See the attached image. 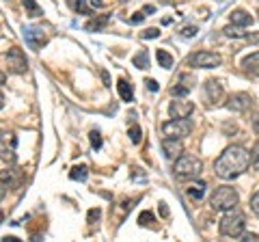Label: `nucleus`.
Masks as SVG:
<instances>
[{"label": "nucleus", "instance_id": "27", "mask_svg": "<svg viewBox=\"0 0 259 242\" xmlns=\"http://www.w3.org/2000/svg\"><path fill=\"white\" fill-rule=\"evenodd\" d=\"M130 139H132L134 145H139V143H141V128L136 126V124L130 126Z\"/></svg>", "mask_w": 259, "mask_h": 242}, {"label": "nucleus", "instance_id": "4", "mask_svg": "<svg viewBox=\"0 0 259 242\" xmlns=\"http://www.w3.org/2000/svg\"><path fill=\"white\" fill-rule=\"evenodd\" d=\"M238 201H240V195L233 186H218L212 192V197H209V206L216 212H227V210L236 208Z\"/></svg>", "mask_w": 259, "mask_h": 242}, {"label": "nucleus", "instance_id": "20", "mask_svg": "<svg viewBox=\"0 0 259 242\" xmlns=\"http://www.w3.org/2000/svg\"><path fill=\"white\" fill-rule=\"evenodd\" d=\"M186 195H188L192 201H201L205 195V182H199V184H194V186L186 188Z\"/></svg>", "mask_w": 259, "mask_h": 242}, {"label": "nucleus", "instance_id": "11", "mask_svg": "<svg viewBox=\"0 0 259 242\" xmlns=\"http://www.w3.org/2000/svg\"><path fill=\"white\" fill-rule=\"evenodd\" d=\"M162 154H164V158L168 160H177L182 154H184V143L182 139H166L162 141Z\"/></svg>", "mask_w": 259, "mask_h": 242}, {"label": "nucleus", "instance_id": "12", "mask_svg": "<svg viewBox=\"0 0 259 242\" xmlns=\"http://www.w3.org/2000/svg\"><path fill=\"white\" fill-rule=\"evenodd\" d=\"M250 104H253V98L248 93H233L229 102H227V108L233 112H244L250 108Z\"/></svg>", "mask_w": 259, "mask_h": 242}, {"label": "nucleus", "instance_id": "37", "mask_svg": "<svg viewBox=\"0 0 259 242\" xmlns=\"http://www.w3.org/2000/svg\"><path fill=\"white\" fill-rule=\"evenodd\" d=\"M145 85L149 87V91H158V89H160V85L156 83V80H147V83H145Z\"/></svg>", "mask_w": 259, "mask_h": 242}, {"label": "nucleus", "instance_id": "24", "mask_svg": "<svg viewBox=\"0 0 259 242\" xmlns=\"http://www.w3.org/2000/svg\"><path fill=\"white\" fill-rule=\"evenodd\" d=\"M132 63H134V65L139 67V69H147V67H149V56H147V52H139V54H136L134 59H132Z\"/></svg>", "mask_w": 259, "mask_h": 242}, {"label": "nucleus", "instance_id": "45", "mask_svg": "<svg viewBox=\"0 0 259 242\" xmlns=\"http://www.w3.org/2000/svg\"><path fill=\"white\" fill-rule=\"evenodd\" d=\"M257 15H259V11H257Z\"/></svg>", "mask_w": 259, "mask_h": 242}, {"label": "nucleus", "instance_id": "30", "mask_svg": "<svg viewBox=\"0 0 259 242\" xmlns=\"http://www.w3.org/2000/svg\"><path fill=\"white\" fill-rule=\"evenodd\" d=\"M250 210H253L255 216H259V190L255 192L253 197H250Z\"/></svg>", "mask_w": 259, "mask_h": 242}, {"label": "nucleus", "instance_id": "42", "mask_svg": "<svg viewBox=\"0 0 259 242\" xmlns=\"http://www.w3.org/2000/svg\"><path fill=\"white\" fill-rule=\"evenodd\" d=\"M5 80H7V76L3 74V71H0V87H3V85H5Z\"/></svg>", "mask_w": 259, "mask_h": 242}, {"label": "nucleus", "instance_id": "9", "mask_svg": "<svg viewBox=\"0 0 259 242\" xmlns=\"http://www.w3.org/2000/svg\"><path fill=\"white\" fill-rule=\"evenodd\" d=\"M192 110H194V104L190 100L177 98L171 102V106H168V115H171V119H186L192 115Z\"/></svg>", "mask_w": 259, "mask_h": 242}, {"label": "nucleus", "instance_id": "39", "mask_svg": "<svg viewBox=\"0 0 259 242\" xmlns=\"http://www.w3.org/2000/svg\"><path fill=\"white\" fill-rule=\"evenodd\" d=\"M160 214H162V216H166V214H168V208H166V204H160Z\"/></svg>", "mask_w": 259, "mask_h": 242}, {"label": "nucleus", "instance_id": "31", "mask_svg": "<svg viewBox=\"0 0 259 242\" xmlns=\"http://www.w3.org/2000/svg\"><path fill=\"white\" fill-rule=\"evenodd\" d=\"M89 136H91V145H93V147H95V149H100V147H102V136H100V132H95V130H93Z\"/></svg>", "mask_w": 259, "mask_h": 242}, {"label": "nucleus", "instance_id": "36", "mask_svg": "<svg viewBox=\"0 0 259 242\" xmlns=\"http://www.w3.org/2000/svg\"><path fill=\"white\" fill-rule=\"evenodd\" d=\"M242 240H246V242H250V240H259V236H257V233H242V236H240Z\"/></svg>", "mask_w": 259, "mask_h": 242}, {"label": "nucleus", "instance_id": "28", "mask_svg": "<svg viewBox=\"0 0 259 242\" xmlns=\"http://www.w3.org/2000/svg\"><path fill=\"white\" fill-rule=\"evenodd\" d=\"M223 33H225L227 37H246V35L240 30V26H233V24H231V26H227Z\"/></svg>", "mask_w": 259, "mask_h": 242}, {"label": "nucleus", "instance_id": "17", "mask_svg": "<svg viewBox=\"0 0 259 242\" xmlns=\"http://www.w3.org/2000/svg\"><path fill=\"white\" fill-rule=\"evenodd\" d=\"M117 89H119V95H121V100H123V102H132V100H134V91H132V85H127V80L119 78V83H117Z\"/></svg>", "mask_w": 259, "mask_h": 242}, {"label": "nucleus", "instance_id": "5", "mask_svg": "<svg viewBox=\"0 0 259 242\" xmlns=\"http://www.w3.org/2000/svg\"><path fill=\"white\" fill-rule=\"evenodd\" d=\"M223 63L221 54L216 52H207V50H201V52H194L188 56V65L190 67H201V69H212L218 67Z\"/></svg>", "mask_w": 259, "mask_h": 242}, {"label": "nucleus", "instance_id": "34", "mask_svg": "<svg viewBox=\"0 0 259 242\" xmlns=\"http://www.w3.org/2000/svg\"><path fill=\"white\" fill-rule=\"evenodd\" d=\"M110 3V0H89V5L93 7V9H97V7H106Z\"/></svg>", "mask_w": 259, "mask_h": 242}, {"label": "nucleus", "instance_id": "18", "mask_svg": "<svg viewBox=\"0 0 259 242\" xmlns=\"http://www.w3.org/2000/svg\"><path fill=\"white\" fill-rule=\"evenodd\" d=\"M0 184L15 186L18 184V169H5V171H0Z\"/></svg>", "mask_w": 259, "mask_h": 242}, {"label": "nucleus", "instance_id": "32", "mask_svg": "<svg viewBox=\"0 0 259 242\" xmlns=\"http://www.w3.org/2000/svg\"><path fill=\"white\" fill-rule=\"evenodd\" d=\"M160 37V30L158 28H147L143 33V39H158Z\"/></svg>", "mask_w": 259, "mask_h": 242}, {"label": "nucleus", "instance_id": "25", "mask_svg": "<svg viewBox=\"0 0 259 242\" xmlns=\"http://www.w3.org/2000/svg\"><path fill=\"white\" fill-rule=\"evenodd\" d=\"M69 5L74 7L78 13H82V15H89V13H91V9H89V5H87V0H69Z\"/></svg>", "mask_w": 259, "mask_h": 242}, {"label": "nucleus", "instance_id": "1", "mask_svg": "<svg viewBox=\"0 0 259 242\" xmlns=\"http://www.w3.org/2000/svg\"><path fill=\"white\" fill-rule=\"evenodd\" d=\"M250 165V154L242 147V145H231L227 147L214 163V173L223 180H233V177L242 175Z\"/></svg>", "mask_w": 259, "mask_h": 242}, {"label": "nucleus", "instance_id": "23", "mask_svg": "<svg viewBox=\"0 0 259 242\" xmlns=\"http://www.w3.org/2000/svg\"><path fill=\"white\" fill-rule=\"evenodd\" d=\"M87 175H89V169H87L84 165L74 167V169H71V173H69L71 180H78V182H84V180H87Z\"/></svg>", "mask_w": 259, "mask_h": 242}, {"label": "nucleus", "instance_id": "10", "mask_svg": "<svg viewBox=\"0 0 259 242\" xmlns=\"http://www.w3.org/2000/svg\"><path fill=\"white\" fill-rule=\"evenodd\" d=\"M24 37H26V44L32 48V50H39V48H44V44L48 42L46 37V30L41 26H30L24 30Z\"/></svg>", "mask_w": 259, "mask_h": 242}, {"label": "nucleus", "instance_id": "44", "mask_svg": "<svg viewBox=\"0 0 259 242\" xmlns=\"http://www.w3.org/2000/svg\"><path fill=\"white\" fill-rule=\"evenodd\" d=\"M3 219H5V214H3V212H0V223H3Z\"/></svg>", "mask_w": 259, "mask_h": 242}, {"label": "nucleus", "instance_id": "29", "mask_svg": "<svg viewBox=\"0 0 259 242\" xmlns=\"http://www.w3.org/2000/svg\"><path fill=\"white\" fill-rule=\"evenodd\" d=\"M250 165H253V169H257V171H259V141L255 143L253 151H250Z\"/></svg>", "mask_w": 259, "mask_h": 242}, {"label": "nucleus", "instance_id": "41", "mask_svg": "<svg viewBox=\"0 0 259 242\" xmlns=\"http://www.w3.org/2000/svg\"><path fill=\"white\" fill-rule=\"evenodd\" d=\"M5 195H7V188H5V184H3V186H0V201L5 199Z\"/></svg>", "mask_w": 259, "mask_h": 242}, {"label": "nucleus", "instance_id": "21", "mask_svg": "<svg viewBox=\"0 0 259 242\" xmlns=\"http://www.w3.org/2000/svg\"><path fill=\"white\" fill-rule=\"evenodd\" d=\"M156 59L160 63V67H164V69H171L173 67V56L168 54L166 50H158L156 52Z\"/></svg>", "mask_w": 259, "mask_h": 242}, {"label": "nucleus", "instance_id": "6", "mask_svg": "<svg viewBox=\"0 0 259 242\" xmlns=\"http://www.w3.org/2000/svg\"><path fill=\"white\" fill-rule=\"evenodd\" d=\"M192 132V124L186 119H171L166 121L164 126H162V134L168 136V139H184V136H188Z\"/></svg>", "mask_w": 259, "mask_h": 242}, {"label": "nucleus", "instance_id": "26", "mask_svg": "<svg viewBox=\"0 0 259 242\" xmlns=\"http://www.w3.org/2000/svg\"><path fill=\"white\" fill-rule=\"evenodd\" d=\"M139 223H141V227H153V214L151 212H141V216H139Z\"/></svg>", "mask_w": 259, "mask_h": 242}, {"label": "nucleus", "instance_id": "38", "mask_svg": "<svg viewBox=\"0 0 259 242\" xmlns=\"http://www.w3.org/2000/svg\"><path fill=\"white\" fill-rule=\"evenodd\" d=\"M130 22H132V24H141L143 22V13H134L132 18H130Z\"/></svg>", "mask_w": 259, "mask_h": 242}, {"label": "nucleus", "instance_id": "22", "mask_svg": "<svg viewBox=\"0 0 259 242\" xmlns=\"http://www.w3.org/2000/svg\"><path fill=\"white\" fill-rule=\"evenodd\" d=\"M24 9H26L30 18H39V15H41V7H39L35 0H24Z\"/></svg>", "mask_w": 259, "mask_h": 242}, {"label": "nucleus", "instance_id": "19", "mask_svg": "<svg viewBox=\"0 0 259 242\" xmlns=\"http://www.w3.org/2000/svg\"><path fill=\"white\" fill-rule=\"evenodd\" d=\"M106 24H108V15H100V18H93V20H89L84 28L89 30V33H97V30L106 28Z\"/></svg>", "mask_w": 259, "mask_h": 242}, {"label": "nucleus", "instance_id": "3", "mask_svg": "<svg viewBox=\"0 0 259 242\" xmlns=\"http://www.w3.org/2000/svg\"><path fill=\"white\" fill-rule=\"evenodd\" d=\"M203 171V163L197 158V156H190V154H182L180 158L175 160L173 165V173L177 180H197Z\"/></svg>", "mask_w": 259, "mask_h": 242}, {"label": "nucleus", "instance_id": "33", "mask_svg": "<svg viewBox=\"0 0 259 242\" xmlns=\"http://www.w3.org/2000/svg\"><path fill=\"white\" fill-rule=\"evenodd\" d=\"M182 35H184L186 39L194 37V35H197V26H186V28H182Z\"/></svg>", "mask_w": 259, "mask_h": 242}, {"label": "nucleus", "instance_id": "2", "mask_svg": "<svg viewBox=\"0 0 259 242\" xmlns=\"http://www.w3.org/2000/svg\"><path fill=\"white\" fill-rule=\"evenodd\" d=\"M218 229H221V233H223V236H227V238H240L242 233H244V229H246V216H244V212H240L238 208L227 210V214L221 219Z\"/></svg>", "mask_w": 259, "mask_h": 242}, {"label": "nucleus", "instance_id": "13", "mask_svg": "<svg viewBox=\"0 0 259 242\" xmlns=\"http://www.w3.org/2000/svg\"><path fill=\"white\" fill-rule=\"evenodd\" d=\"M205 98L209 104H221L225 98V91H223V85L218 80H207L205 83Z\"/></svg>", "mask_w": 259, "mask_h": 242}, {"label": "nucleus", "instance_id": "35", "mask_svg": "<svg viewBox=\"0 0 259 242\" xmlns=\"http://www.w3.org/2000/svg\"><path fill=\"white\" fill-rule=\"evenodd\" d=\"M100 214H102V212H100V210H97V208H95V210H91V212H89V223L97 221V219H100Z\"/></svg>", "mask_w": 259, "mask_h": 242}, {"label": "nucleus", "instance_id": "8", "mask_svg": "<svg viewBox=\"0 0 259 242\" xmlns=\"http://www.w3.org/2000/svg\"><path fill=\"white\" fill-rule=\"evenodd\" d=\"M7 63H9V71H13V74H24L28 67L26 56H24L20 48H11V50L7 52Z\"/></svg>", "mask_w": 259, "mask_h": 242}, {"label": "nucleus", "instance_id": "16", "mask_svg": "<svg viewBox=\"0 0 259 242\" xmlns=\"http://www.w3.org/2000/svg\"><path fill=\"white\" fill-rule=\"evenodd\" d=\"M190 83H194L192 76H186V74H184V76L180 78V83L173 87V95H177V98H180V95H188V93H190V89H192Z\"/></svg>", "mask_w": 259, "mask_h": 242}, {"label": "nucleus", "instance_id": "43", "mask_svg": "<svg viewBox=\"0 0 259 242\" xmlns=\"http://www.w3.org/2000/svg\"><path fill=\"white\" fill-rule=\"evenodd\" d=\"M3 106H5V95L0 93V108H3Z\"/></svg>", "mask_w": 259, "mask_h": 242}, {"label": "nucleus", "instance_id": "7", "mask_svg": "<svg viewBox=\"0 0 259 242\" xmlns=\"http://www.w3.org/2000/svg\"><path fill=\"white\" fill-rule=\"evenodd\" d=\"M15 147H18L15 134H0V160L15 163Z\"/></svg>", "mask_w": 259, "mask_h": 242}, {"label": "nucleus", "instance_id": "14", "mask_svg": "<svg viewBox=\"0 0 259 242\" xmlns=\"http://www.w3.org/2000/svg\"><path fill=\"white\" fill-rule=\"evenodd\" d=\"M229 20H231L233 26L244 28V26H250V24H253V15L246 13V11H242V9H236V11H231Z\"/></svg>", "mask_w": 259, "mask_h": 242}, {"label": "nucleus", "instance_id": "40", "mask_svg": "<svg viewBox=\"0 0 259 242\" xmlns=\"http://www.w3.org/2000/svg\"><path fill=\"white\" fill-rule=\"evenodd\" d=\"M248 42H253V44H259V35H246Z\"/></svg>", "mask_w": 259, "mask_h": 242}, {"label": "nucleus", "instance_id": "15", "mask_svg": "<svg viewBox=\"0 0 259 242\" xmlns=\"http://www.w3.org/2000/svg\"><path fill=\"white\" fill-rule=\"evenodd\" d=\"M242 67H244L246 74L250 76H259V52H253V54H248L244 63H242Z\"/></svg>", "mask_w": 259, "mask_h": 242}]
</instances>
